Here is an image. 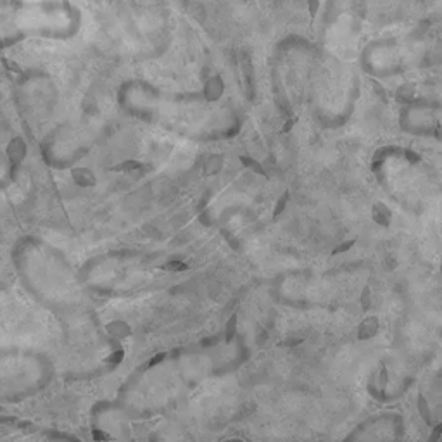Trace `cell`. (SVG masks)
<instances>
[{
	"label": "cell",
	"mask_w": 442,
	"mask_h": 442,
	"mask_svg": "<svg viewBox=\"0 0 442 442\" xmlns=\"http://www.w3.org/2000/svg\"><path fill=\"white\" fill-rule=\"evenodd\" d=\"M223 92V82H221L220 78H214L213 82H209L207 83V86H206V95L209 99H218L220 97V93Z\"/></svg>",
	"instance_id": "cell-6"
},
{
	"label": "cell",
	"mask_w": 442,
	"mask_h": 442,
	"mask_svg": "<svg viewBox=\"0 0 442 442\" xmlns=\"http://www.w3.org/2000/svg\"><path fill=\"white\" fill-rule=\"evenodd\" d=\"M11 259L24 290L57 316L68 347L90 353L104 342L82 280L57 247L42 237L23 235L12 245Z\"/></svg>",
	"instance_id": "cell-2"
},
{
	"label": "cell",
	"mask_w": 442,
	"mask_h": 442,
	"mask_svg": "<svg viewBox=\"0 0 442 442\" xmlns=\"http://www.w3.org/2000/svg\"><path fill=\"white\" fill-rule=\"evenodd\" d=\"M42 442H78L76 439L74 437H71V435H61V434H52V435H45L43 437V441Z\"/></svg>",
	"instance_id": "cell-7"
},
{
	"label": "cell",
	"mask_w": 442,
	"mask_h": 442,
	"mask_svg": "<svg viewBox=\"0 0 442 442\" xmlns=\"http://www.w3.org/2000/svg\"><path fill=\"white\" fill-rule=\"evenodd\" d=\"M387 416H373L357 425L345 435L342 442H389Z\"/></svg>",
	"instance_id": "cell-5"
},
{
	"label": "cell",
	"mask_w": 442,
	"mask_h": 442,
	"mask_svg": "<svg viewBox=\"0 0 442 442\" xmlns=\"http://www.w3.org/2000/svg\"><path fill=\"white\" fill-rule=\"evenodd\" d=\"M55 363L36 349L12 347L0 357V397L5 404H17L38 396L55 378Z\"/></svg>",
	"instance_id": "cell-3"
},
{
	"label": "cell",
	"mask_w": 442,
	"mask_h": 442,
	"mask_svg": "<svg viewBox=\"0 0 442 442\" xmlns=\"http://www.w3.org/2000/svg\"><path fill=\"white\" fill-rule=\"evenodd\" d=\"M2 64H4L5 69L11 71V73H17V74L23 73V69H21L19 64H17V62H14V61H11V59H7V57L2 59Z\"/></svg>",
	"instance_id": "cell-8"
},
{
	"label": "cell",
	"mask_w": 442,
	"mask_h": 442,
	"mask_svg": "<svg viewBox=\"0 0 442 442\" xmlns=\"http://www.w3.org/2000/svg\"><path fill=\"white\" fill-rule=\"evenodd\" d=\"M292 123H294V121H287V126H285V132H287L289 128H292Z\"/></svg>",
	"instance_id": "cell-11"
},
{
	"label": "cell",
	"mask_w": 442,
	"mask_h": 442,
	"mask_svg": "<svg viewBox=\"0 0 442 442\" xmlns=\"http://www.w3.org/2000/svg\"><path fill=\"white\" fill-rule=\"evenodd\" d=\"M318 7H320V0H307V9H309L311 17H314V16H316V12H318Z\"/></svg>",
	"instance_id": "cell-9"
},
{
	"label": "cell",
	"mask_w": 442,
	"mask_h": 442,
	"mask_svg": "<svg viewBox=\"0 0 442 442\" xmlns=\"http://www.w3.org/2000/svg\"><path fill=\"white\" fill-rule=\"evenodd\" d=\"M249 356L247 340L235 332L159 353L124 380L107 408L121 420L157 416L175 408L199 385L244 366Z\"/></svg>",
	"instance_id": "cell-1"
},
{
	"label": "cell",
	"mask_w": 442,
	"mask_h": 442,
	"mask_svg": "<svg viewBox=\"0 0 442 442\" xmlns=\"http://www.w3.org/2000/svg\"><path fill=\"white\" fill-rule=\"evenodd\" d=\"M401 126L411 135L442 140V99L409 102L401 113Z\"/></svg>",
	"instance_id": "cell-4"
},
{
	"label": "cell",
	"mask_w": 442,
	"mask_h": 442,
	"mask_svg": "<svg viewBox=\"0 0 442 442\" xmlns=\"http://www.w3.org/2000/svg\"><path fill=\"white\" fill-rule=\"evenodd\" d=\"M223 442H244L242 439H235V437H232V439H225Z\"/></svg>",
	"instance_id": "cell-10"
}]
</instances>
